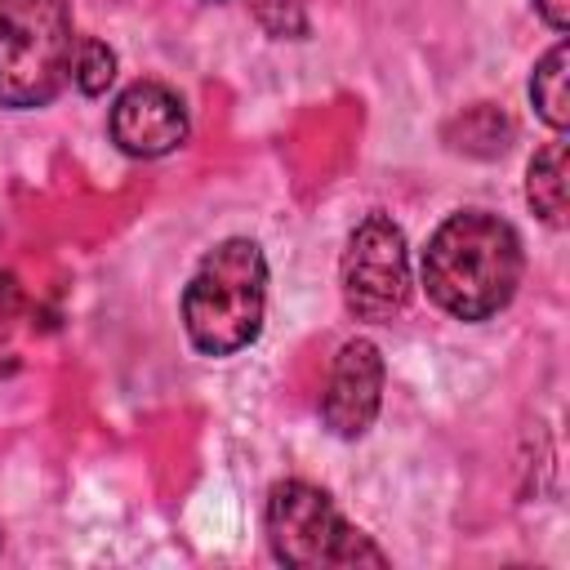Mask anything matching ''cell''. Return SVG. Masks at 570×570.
Returning <instances> with one entry per match:
<instances>
[{
  "label": "cell",
  "mask_w": 570,
  "mask_h": 570,
  "mask_svg": "<svg viewBox=\"0 0 570 570\" xmlns=\"http://www.w3.org/2000/svg\"><path fill=\"white\" fill-rule=\"evenodd\" d=\"M379 401H383V356L370 338H347L334 356V370L321 396V419L334 436L356 441L370 432Z\"/></svg>",
  "instance_id": "52a82bcc"
},
{
  "label": "cell",
  "mask_w": 570,
  "mask_h": 570,
  "mask_svg": "<svg viewBox=\"0 0 570 570\" xmlns=\"http://www.w3.org/2000/svg\"><path fill=\"white\" fill-rule=\"evenodd\" d=\"M566 67H570V45L557 40V45L534 62V76H530V102H534V111L543 116V125L557 129V134H566V125H570Z\"/></svg>",
  "instance_id": "9c48e42d"
},
{
  "label": "cell",
  "mask_w": 570,
  "mask_h": 570,
  "mask_svg": "<svg viewBox=\"0 0 570 570\" xmlns=\"http://www.w3.org/2000/svg\"><path fill=\"white\" fill-rule=\"evenodd\" d=\"M566 178H570V151L566 138L557 134L530 156L525 169V200L548 227H566Z\"/></svg>",
  "instance_id": "ba28073f"
},
{
  "label": "cell",
  "mask_w": 570,
  "mask_h": 570,
  "mask_svg": "<svg viewBox=\"0 0 570 570\" xmlns=\"http://www.w3.org/2000/svg\"><path fill=\"white\" fill-rule=\"evenodd\" d=\"M267 307V258L258 240L232 236L214 245L183 289V330L196 352L232 356L263 330Z\"/></svg>",
  "instance_id": "7a4b0ae2"
},
{
  "label": "cell",
  "mask_w": 570,
  "mask_h": 570,
  "mask_svg": "<svg viewBox=\"0 0 570 570\" xmlns=\"http://www.w3.org/2000/svg\"><path fill=\"white\" fill-rule=\"evenodd\" d=\"M111 142L125 156L156 160L187 142V107L183 98L160 80L129 85L111 107Z\"/></svg>",
  "instance_id": "8992f818"
},
{
  "label": "cell",
  "mask_w": 570,
  "mask_h": 570,
  "mask_svg": "<svg viewBox=\"0 0 570 570\" xmlns=\"http://www.w3.org/2000/svg\"><path fill=\"white\" fill-rule=\"evenodd\" d=\"M71 80L80 94L98 98L107 94V85L116 80V53L102 45V40H80L76 53H71Z\"/></svg>",
  "instance_id": "8fae6325"
},
{
  "label": "cell",
  "mask_w": 570,
  "mask_h": 570,
  "mask_svg": "<svg viewBox=\"0 0 570 570\" xmlns=\"http://www.w3.org/2000/svg\"><path fill=\"white\" fill-rule=\"evenodd\" d=\"M445 138H450L454 151H468V156H499V151H508V142H512V125H508V116H503L499 107L476 102L468 116H459V120L445 129Z\"/></svg>",
  "instance_id": "30bf717a"
},
{
  "label": "cell",
  "mask_w": 570,
  "mask_h": 570,
  "mask_svg": "<svg viewBox=\"0 0 570 570\" xmlns=\"http://www.w3.org/2000/svg\"><path fill=\"white\" fill-rule=\"evenodd\" d=\"M534 9L543 13V22L552 31H566L570 27V0H534Z\"/></svg>",
  "instance_id": "7c38bea8"
},
{
  "label": "cell",
  "mask_w": 570,
  "mask_h": 570,
  "mask_svg": "<svg viewBox=\"0 0 570 570\" xmlns=\"http://www.w3.org/2000/svg\"><path fill=\"white\" fill-rule=\"evenodd\" d=\"M267 543L281 566L321 570V566H387L383 548L370 543L343 512L330 503L325 490L307 481H276L267 494Z\"/></svg>",
  "instance_id": "277c9868"
},
{
  "label": "cell",
  "mask_w": 570,
  "mask_h": 570,
  "mask_svg": "<svg viewBox=\"0 0 570 570\" xmlns=\"http://www.w3.org/2000/svg\"><path fill=\"white\" fill-rule=\"evenodd\" d=\"M71 0H0V107H45L71 80Z\"/></svg>",
  "instance_id": "3957f363"
},
{
  "label": "cell",
  "mask_w": 570,
  "mask_h": 570,
  "mask_svg": "<svg viewBox=\"0 0 570 570\" xmlns=\"http://www.w3.org/2000/svg\"><path fill=\"white\" fill-rule=\"evenodd\" d=\"M521 267L517 232L485 209L450 214L423 249L428 298L454 321H485L503 312L521 285Z\"/></svg>",
  "instance_id": "6da1fadb"
},
{
  "label": "cell",
  "mask_w": 570,
  "mask_h": 570,
  "mask_svg": "<svg viewBox=\"0 0 570 570\" xmlns=\"http://www.w3.org/2000/svg\"><path fill=\"white\" fill-rule=\"evenodd\" d=\"M343 303L356 321H392L410 298V254L405 232L387 214H365L338 263Z\"/></svg>",
  "instance_id": "5b68a950"
}]
</instances>
